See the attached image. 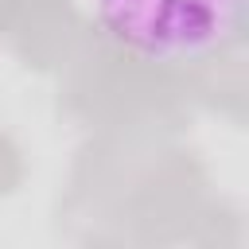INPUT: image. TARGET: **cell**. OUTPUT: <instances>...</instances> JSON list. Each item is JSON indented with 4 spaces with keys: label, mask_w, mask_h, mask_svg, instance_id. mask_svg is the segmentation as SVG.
Segmentation results:
<instances>
[{
    "label": "cell",
    "mask_w": 249,
    "mask_h": 249,
    "mask_svg": "<svg viewBox=\"0 0 249 249\" xmlns=\"http://www.w3.org/2000/svg\"><path fill=\"white\" fill-rule=\"evenodd\" d=\"M101 31L140 62L187 66L241 35L245 0H89Z\"/></svg>",
    "instance_id": "6da1fadb"
}]
</instances>
